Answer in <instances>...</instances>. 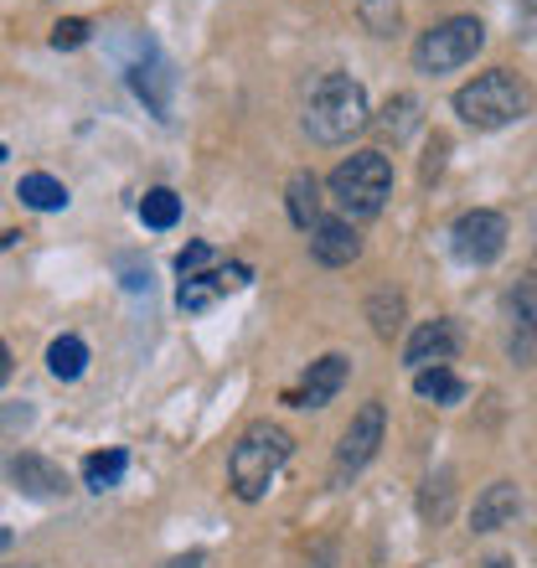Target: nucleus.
I'll list each match as a JSON object with an SVG mask.
<instances>
[{"label": "nucleus", "mask_w": 537, "mask_h": 568, "mask_svg": "<svg viewBox=\"0 0 537 568\" xmlns=\"http://www.w3.org/2000/svg\"><path fill=\"white\" fill-rule=\"evenodd\" d=\"M140 223L155 227V233L176 227L181 223V196L171 192V186H150V192L140 196Z\"/></svg>", "instance_id": "nucleus-21"}, {"label": "nucleus", "mask_w": 537, "mask_h": 568, "mask_svg": "<svg viewBox=\"0 0 537 568\" xmlns=\"http://www.w3.org/2000/svg\"><path fill=\"white\" fill-rule=\"evenodd\" d=\"M124 78H130L134 99L155 114V120H171V93H176V73H171V62L165 52L155 47V37H134L130 52H124Z\"/></svg>", "instance_id": "nucleus-6"}, {"label": "nucleus", "mask_w": 537, "mask_h": 568, "mask_svg": "<svg viewBox=\"0 0 537 568\" xmlns=\"http://www.w3.org/2000/svg\"><path fill=\"white\" fill-rule=\"evenodd\" d=\"M507 346H511V357L527 362L537 357V274H523V280L507 290Z\"/></svg>", "instance_id": "nucleus-9"}, {"label": "nucleus", "mask_w": 537, "mask_h": 568, "mask_svg": "<svg viewBox=\"0 0 537 568\" xmlns=\"http://www.w3.org/2000/svg\"><path fill=\"white\" fill-rule=\"evenodd\" d=\"M89 367V346L78 342V336H58V342L47 346V373L58 377V383H78Z\"/></svg>", "instance_id": "nucleus-18"}, {"label": "nucleus", "mask_w": 537, "mask_h": 568, "mask_svg": "<svg viewBox=\"0 0 537 568\" xmlns=\"http://www.w3.org/2000/svg\"><path fill=\"white\" fill-rule=\"evenodd\" d=\"M455 114L470 130H507V124L533 114V89L507 68H492V73H480L476 83H465L455 93Z\"/></svg>", "instance_id": "nucleus-3"}, {"label": "nucleus", "mask_w": 537, "mask_h": 568, "mask_svg": "<svg viewBox=\"0 0 537 568\" xmlns=\"http://www.w3.org/2000/svg\"><path fill=\"white\" fill-rule=\"evenodd\" d=\"M486 568H511V564H507V558H492V564H486Z\"/></svg>", "instance_id": "nucleus-30"}, {"label": "nucleus", "mask_w": 537, "mask_h": 568, "mask_svg": "<svg viewBox=\"0 0 537 568\" xmlns=\"http://www.w3.org/2000/svg\"><path fill=\"white\" fill-rule=\"evenodd\" d=\"M207 264H212V248H207V243H186V248L176 254V274H181V280H192V274H202Z\"/></svg>", "instance_id": "nucleus-26"}, {"label": "nucleus", "mask_w": 537, "mask_h": 568, "mask_svg": "<svg viewBox=\"0 0 537 568\" xmlns=\"http://www.w3.org/2000/svg\"><path fill=\"white\" fill-rule=\"evenodd\" d=\"M342 383H346V357L342 352H326L321 362H311V373L300 377L295 388L284 393V404L290 408H326L336 393H342Z\"/></svg>", "instance_id": "nucleus-10"}, {"label": "nucleus", "mask_w": 537, "mask_h": 568, "mask_svg": "<svg viewBox=\"0 0 537 568\" xmlns=\"http://www.w3.org/2000/svg\"><path fill=\"white\" fill-rule=\"evenodd\" d=\"M460 352V331H455V321H424V326L408 336V346H403V362L414 367V373H424V367H445L449 357Z\"/></svg>", "instance_id": "nucleus-11"}, {"label": "nucleus", "mask_w": 537, "mask_h": 568, "mask_svg": "<svg viewBox=\"0 0 537 568\" xmlns=\"http://www.w3.org/2000/svg\"><path fill=\"white\" fill-rule=\"evenodd\" d=\"M449 248H455V258H460V264L486 270V264H496V258H501V248H507V217H501V212H492V207L460 212V217L449 223Z\"/></svg>", "instance_id": "nucleus-8"}, {"label": "nucleus", "mask_w": 537, "mask_h": 568, "mask_svg": "<svg viewBox=\"0 0 537 568\" xmlns=\"http://www.w3.org/2000/svg\"><path fill=\"white\" fill-rule=\"evenodd\" d=\"M331 202L352 217V223H367L377 212L388 207L393 196V161L383 150H357L352 161H342L331 171Z\"/></svg>", "instance_id": "nucleus-4"}, {"label": "nucleus", "mask_w": 537, "mask_h": 568, "mask_svg": "<svg viewBox=\"0 0 537 568\" xmlns=\"http://www.w3.org/2000/svg\"><path fill=\"white\" fill-rule=\"evenodd\" d=\"M124 290H150V270H134V264H124Z\"/></svg>", "instance_id": "nucleus-28"}, {"label": "nucleus", "mask_w": 537, "mask_h": 568, "mask_svg": "<svg viewBox=\"0 0 537 568\" xmlns=\"http://www.w3.org/2000/svg\"><path fill=\"white\" fill-rule=\"evenodd\" d=\"M367 89L352 73H321L305 89V135L315 145H346V140L367 130Z\"/></svg>", "instance_id": "nucleus-1"}, {"label": "nucleus", "mask_w": 537, "mask_h": 568, "mask_svg": "<svg viewBox=\"0 0 537 568\" xmlns=\"http://www.w3.org/2000/svg\"><path fill=\"white\" fill-rule=\"evenodd\" d=\"M439 165H445V140H434L429 161H424V181H434V176H439Z\"/></svg>", "instance_id": "nucleus-27"}, {"label": "nucleus", "mask_w": 537, "mask_h": 568, "mask_svg": "<svg viewBox=\"0 0 537 568\" xmlns=\"http://www.w3.org/2000/svg\"><path fill=\"white\" fill-rule=\"evenodd\" d=\"M6 476H11V486L21 496H31V501H52V496L68 491V476H62V465H52L47 455H11V465H6Z\"/></svg>", "instance_id": "nucleus-12"}, {"label": "nucleus", "mask_w": 537, "mask_h": 568, "mask_svg": "<svg viewBox=\"0 0 537 568\" xmlns=\"http://www.w3.org/2000/svg\"><path fill=\"white\" fill-rule=\"evenodd\" d=\"M367 315H373V331H377V336H383V342H393V331L403 326V300L383 290V295H373Z\"/></svg>", "instance_id": "nucleus-23"}, {"label": "nucleus", "mask_w": 537, "mask_h": 568, "mask_svg": "<svg viewBox=\"0 0 537 568\" xmlns=\"http://www.w3.org/2000/svg\"><path fill=\"white\" fill-rule=\"evenodd\" d=\"M418 511L429 517V523H445L449 517V470L424 480V496H418Z\"/></svg>", "instance_id": "nucleus-24"}, {"label": "nucleus", "mask_w": 537, "mask_h": 568, "mask_svg": "<svg viewBox=\"0 0 537 568\" xmlns=\"http://www.w3.org/2000/svg\"><path fill=\"white\" fill-rule=\"evenodd\" d=\"M383 424H388V414H383V404H362L357 414H352V424H346L342 445H336V460H331V486H346V480H357L367 465H373L377 445H383Z\"/></svg>", "instance_id": "nucleus-7"}, {"label": "nucleus", "mask_w": 537, "mask_h": 568, "mask_svg": "<svg viewBox=\"0 0 537 568\" xmlns=\"http://www.w3.org/2000/svg\"><path fill=\"white\" fill-rule=\"evenodd\" d=\"M357 254H362V239H357V227H352V217H321V223H315V233H311V258L315 264L346 270Z\"/></svg>", "instance_id": "nucleus-14"}, {"label": "nucleus", "mask_w": 537, "mask_h": 568, "mask_svg": "<svg viewBox=\"0 0 537 568\" xmlns=\"http://www.w3.org/2000/svg\"><path fill=\"white\" fill-rule=\"evenodd\" d=\"M83 42H89V21L68 16V21L52 27V47H58V52H73V47H83Z\"/></svg>", "instance_id": "nucleus-25"}, {"label": "nucleus", "mask_w": 537, "mask_h": 568, "mask_svg": "<svg viewBox=\"0 0 537 568\" xmlns=\"http://www.w3.org/2000/svg\"><path fill=\"white\" fill-rule=\"evenodd\" d=\"M254 280L249 274V264H223V270H202L192 274V280H181L176 290V305L181 311H207L217 295H233V290H243V284Z\"/></svg>", "instance_id": "nucleus-13"}, {"label": "nucleus", "mask_w": 537, "mask_h": 568, "mask_svg": "<svg viewBox=\"0 0 537 568\" xmlns=\"http://www.w3.org/2000/svg\"><path fill=\"white\" fill-rule=\"evenodd\" d=\"M290 455H295L290 429H280V424H268V419L249 424V429L239 434L233 455H227V480H233V491H239L243 501H259V496L274 486V476L290 465Z\"/></svg>", "instance_id": "nucleus-2"}, {"label": "nucleus", "mask_w": 537, "mask_h": 568, "mask_svg": "<svg viewBox=\"0 0 537 568\" xmlns=\"http://www.w3.org/2000/svg\"><path fill=\"white\" fill-rule=\"evenodd\" d=\"M414 393L429 398V404H439V408H449L465 398V383L449 373V367H424V373H414Z\"/></svg>", "instance_id": "nucleus-19"}, {"label": "nucleus", "mask_w": 537, "mask_h": 568, "mask_svg": "<svg viewBox=\"0 0 537 568\" xmlns=\"http://www.w3.org/2000/svg\"><path fill=\"white\" fill-rule=\"evenodd\" d=\"M486 47V27L476 16H449L439 27H429L414 42V68L418 73H455Z\"/></svg>", "instance_id": "nucleus-5"}, {"label": "nucleus", "mask_w": 537, "mask_h": 568, "mask_svg": "<svg viewBox=\"0 0 537 568\" xmlns=\"http://www.w3.org/2000/svg\"><path fill=\"white\" fill-rule=\"evenodd\" d=\"M527 21H533V27H537V0H527Z\"/></svg>", "instance_id": "nucleus-29"}, {"label": "nucleus", "mask_w": 537, "mask_h": 568, "mask_svg": "<svg viewBox=\"0 0 537 568\" xmlns=\"http://www.w3.org/2000/svg\"><path fill=\"white\" fill-rule=\"evenodd\" d=\"M124 470H130V455H124V449H99V455L83 460V486H89V491H109V486L124 480Z\"/></svg>", "instance_id": "nucleus-20"}, {"label": "nucleus", "mask_w": 537, "mask_h": 568, "mask_svg": "<svg viewBox=\"0 0 537 568\" xmlns=\"http://www.w3.org/2000/svg\"><path fill=\"white\" fill-rule=\"evenodd\" d=\"M517 511H523V491H517L511 480H496V486H486V491L476 496L470 527H476V532H496V527L517 523Z\"/></svg>", "instance_id": "nucleus-15"}, {"label": "nucleus", "mask_w": 537, "mask_h": 568, "mask_svg": "<svg viewBox=\"0 0 537 568\" xmlns=\"http://www.w3.org/2000/svg\"><path fill=\"white\" fill-rule=\"evenodd\" d=\"M16 196H21L27 207H37V212H62V207H68V186H62L58 176H47V171H31V176H21Z\"/></svg>", "instance_id": "nucleus-17"}, {"label": "nucleus", "mask_w": 537, "mask_h": 568, "mask_svg": "<svg viewBox=\"0 0 537 568\" xmlns=\"http://www.w3.org/2000/svg\"><path fill=\"white\" fill-rule=\"evenodd\" d=\"M290 217H295V227H305V233H315V223H321V181H315L311 171H295V176H290Z\"/></svg>", "instance_id": "nucleus-16"}, {"label": "nucleus", "mask_w": 537, "mask_h": 568, "mask_svg": "<svg viewBox=\"0 0 537 568\" xmlns=\"http://www.w3.org/2000/svg\"><path fill=\"white\" fill-rule=\"evenodd\" d=\"M383 130H388L393 140H408L418 130V99L414 93H398V99H388V109H383Z\"/></svg>", "instance_id": "nucleus-22"}]
</instances>
